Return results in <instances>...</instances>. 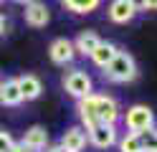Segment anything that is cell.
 Wrapping results in <instances>:
<instances>
[{"instance_id":"1","label":"cell","mask_w":157,"mask_h":152,"mask_svg":"<svg viewBox=\"0 0 157 152\" xmlns=\"http://www.w3.org/2000/svg\"><path fill=\"white\" fill-rule=\"evenodd\" d=\"M104 79L114 81V84H127V81L137 79V64L127 51H117V56L104 66Z\"/></svg>"},{"instance_id":"2","label":"cell","mask_w":157,"mask_h":152,"mask_svg":"<svg viewBox=\"0 0 157 152\" xmlns=\"http://www.w3.org/2000/svg\"><path fill=\"white\" fill-rule=\"evenodd\" d=\"M124 124L129 132H134V134H140V132H147V129H152L155 127V114H152V109L150 107H144V104H134L127 109V114H124Z\"/></svg>"},{"instance_id":"3","label":"cell","mask_w":157,"mask_h":152,"mask_svg":"<svg viewBox=\"0 0 157 152\" xmlns=\"http://www.w3.org/2000/svg\"><path fill=\"white\" fill-rule=\"evenodd\" d=\"M63 89L74 99H84V96L91 94V76L81 68H71L63 74Z\"/></svg>"},{"instance_id":"4","label":"cell","mask_w":157,"mask_h":152,"mask_svg":"<svg viewBox=\"0 0 157 152\" xmlns=\"http://www.w3.org/2000/svg\"><path fill=\"white\" fill-rule=\"evenodd\" d=\"M94 114L101 124H114L119 119V104L114 96L106 94H94Z\"/></svg>"},{"instance_id":"5","label":"cell","mask_w":157,"mask_h":152,"mask_svg":"<svg viewBox=\"0 0 157 152\" xmlns=\"http://www.w3.org/2000/svg\"><path fill=\"white\" fill-rule=\"evenodd\" d=\"M89 134H86V139L91 142L94 147H99V150H109L112 145H117V127L114 124H94L86 129Z\"/></svg>"},{"instance_id":"6","label":"cell","mask_w":157,"mask_h":152,"mask_svg":"<svg viewBox=\"0 0 157 152\" xmlns=\"http://www.w3.org/2000/svg\"><path fill=\"white\" fill-rule=\"evenodd\" d=\"M48 56H51L53 64L58 66H66L68 61H74L76 56V51H74V41H68V38H56L51 48H48Z\"/></svg>"},{"instance_id":"7","label":"cell","mask_w":157,"mask_h":152,"mask_svg":"<svg viewBox=\"0 0 157 152\" xmlns=\"http://www.w3.org/2000/svg\"><path fill=\"white\" fill-rule=\"evenodd\" d=\"M15 81H18V91H21V99H23V101H33V99L41 96L43 86H41V81H38V76L23 74V76H18Z\"/></svg>"},{"instance_id":"8","label":"cell","mask_w":157,"mask_h":152,"mask_svg":"<svg viewBox=\"0 0 157 152\" xmlns=\"http://www.w3.org/2000/svg\"><path fill=\"white\" fill-rule=\"evenodd\" d=\"M61 147L68 152H81L86 147V132L81 127H68L61 134Z\"/></svg>"},{"instance_id":"9","label":"cell","mask_w":157,"mask_h":152,"mask_svg":"<svg viewBox=\"0 0 157 152\" xmlns=\"http://www.w3.org/2000/svg\"><path fill=\"white\" fill-rule=\"evenodd\" d=\"M48 20H51V13H48V8L43 3H31V5H25V23L28 25H33V28H43L48 25Z\"/></svg>"},{"instance_id":"10","label":"cell","mask_w":157,"mask_h":152,"mask_svg":"<svg viewBox=\"0 0 157 152\" xmlns=\"http://www.w3.org/2000/svg\"><path fill=\"white\" fill-rule=\"evenodd\" d=\"M21 142H23L25 147H31L33 152L46 150V145H48V132H46V127H41V124H33L31 129H25V134H23Z\"/></svg>"},{"instance_id":"11","label":"cell","mask_w":157,"mask_h":152,"mask_svg":"<svg viewBox=\"0 0 157 152\" xmlns=\"http://www.w3.org/2000/svg\"><path fill=\"white\" fill-rule=\"evenodd\" d=\"M137 15V10L129 5V0H112L109 5V18L114 23H129V20Z\"/></svg>"},{"instance_id":"12","label":"cell","mask_w":157,"mask_h":152,"mask_svg":"<svg viewBox=\"0 0 157 152\" xmlns=\"http://www.w3.org/2000/svg\"><path fill=\"white\" fill-rule=\"evenodd\" d=\"M21 91H18V81L15 79H8V81H0V104L3 107H18L21 104Z\"/></svg>"},{"instance_id":"13","label":"cell","mask_w":157,"mask_h":152,"mask_svg":"<svg viewBox=\"0 0 157 152\" xmlns=\"http://www.w3.org/2000/svg\"><path fill=\"white\" fill-rule=\"evenodd\" d=\"M99 36L94 33V30H81L78 33V38L74 41V51L76 53H81V56H91V51L99 46Z\"/></svg>"},{"instance_id":"14","label":"cell","mask_w":157,"mask_h":152,"mask_svg":"<svg viewBox=\"0 0 157 152\" xmlns=\"http://www.w3.org/2000/svg\"><path fill=\"white\" fill-rule=\"evenodd\" d=\"M76 111H78V117H81V122H84V127H86V129L94 127V124H99V119H96V114H94V91H91L89 96L78 99Z\"/></svg>"},{"instance_id":"15","label":"cell","mask_w":157,"mask_h":152,"mask_svg":"<svg viewBox=\"0 0 157 152\" xmlns=\"http://www.w3.org/2000/svg\"><path fill=\"white\" fill-rule=\"evenodd\" d=\"M117 51H119V48H117L114 43H104V41H99V46L91 51V56H89V58H91L99 68H104V66H106V64H109V61L117 56Z\"/></svg>"},{"instance_id":"16","label":"cell","mask_w":157,"mask_h":152,"mask_svg":"<svg viewBox=\"0 0 157 152\" xmlns=\"http://www.w3.org/2000/svg\"><path fill=\"white\" fill-rule=\"evenodd\" d=\"M61 3L66 5V10H71L76 15H86V13H94L101 5V0H61Z\"/></svg>"},{"instance_id":"17","label":"cell","mask_w":157,"mask_h":152,"mask_svg":"<svg viewBox=\"0 0 157 152\" xmlns=\"http://www.w3.org/2000/svg\"><path fill=\"white\" fill-rule=\"evenodd\" d=\"M140 145H142V152H157V127L140 132Z\"/></svg>"},{"instance_id":"18","label":"cell","mask_w":157,"mask_h":152,"mask_svg":"<svg viewBox=\"0 0 157 152\" xmlns=\"http://www.w3.org/2000/svg\"><path fill=\"white\" fill-rule=\"evenodd\" d=\"M119 152H142V145H140V134H134V132L124 134V137L119 139Z\"/></svg>"},{"instance_id":"19","label":"cell","mask_w":157,"mask_h":152,"mask_svg":"<svg viewBox=\"0 0 157 152\" xmlns=\"http://www.w3.org/2000/svg\"><path fill=\"white\" fill-rule=\"evenodd\" d=\"M15 145V142H13V137L10 134H8V132H3V129H0V152H10V147Z\"/></svg>"},{"instance_id":"20","label":"cell","mask_w":157,"mask_h":152,"mask_svg":"<svg viewBox=\"0 0 157 152\" xmlns=\"http://www.w3.org/2000/svg\"><path fill=\"white\" fill-rule=\"evenodd\" d=\"M10 152H33V150H31V147H25L23 142H15V145L10 147Z\"/></svg>"},{"instance_id":"21","label":"cell","mask_w":157,"mask_h":152,"mask_svg":"<svg viewBox=\"0 0 157 152\" xmlns=\"http://www.w3.org/2000/svg\"><path fill=\"white\" fill-rule=\"evenodd\" d=\"M129 5L137 10V13H140V10H144V0H129Z\"/></svg>"},{"instance_id":"22","label":"cell","mask_w":157,"mask_h":152,"mask_svg":"<svg viewBox=\"0 0 157 152\" xmlns=\"http://www.w3.org/2000/svg\"><path fill=\"white\" fill-rule=\"evenodd\" d=\"M144 10H157V0H144Z\"/></svg>"},{"instance_id":"23","label":"cell","mask_w":157,"mask_h":152,"mask_svg":"<svg viewBox=\"0 0 157 152\" xmlns=\"http://www.w3.org/2000/svg\"><path fill=\"white\" fill-rule=\"evenodd\" d=\"M46 152H68V150H63V147H61V145H56V147H48V150H46Z\"/></svg>"},{"instance_id":"24","label":"cell","mask_w":157,"mask_h":152,"mask_svg":"<svg viewBox=\"0 0 157 152\" xmlns=\"http://www.w3.org/2000/svg\"><path fill=\"white\" fill-rule=\"evenodd\" d=\"M3 33H5V18L0 15V36H3Z\"/></svg>"},{"instance_id":"25","label":"cell","mask_w":157,"mask_h":152,"mask_svg":"<svg viewBox=\"0 0 157 152\" xmlns=\"http://www.w3.org/2000/svg\"><path fill=\"white\" fill-rule=\"evenodd\" d=\"M15 3H23V5H31V3H36V0H15Z\"/></svg>"},{"instance_id":"26","label":"cell","mask_w":157,"mask_h":152,"mask_svg":"<svg viewBox=\"0 0 157 152\" xmlns=\"http://www.w3.org/2000/svg\"><path fill=\"white\" fill-rule=\"evenodd\" d=\"M3 3H5V0H0V5H3Z\"/></svg>"}]
</instances>
